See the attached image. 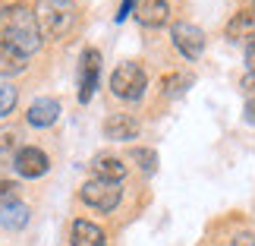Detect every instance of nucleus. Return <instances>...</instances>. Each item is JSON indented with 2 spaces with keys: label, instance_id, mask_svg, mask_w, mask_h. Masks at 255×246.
Returning a JSON list of instances; mask_svg holds the SVG:
<instances>
[{
  "label": "nucleus",
  "instance_id": "obj_1",
  "mask_svg": "<svg viewBox=\"0 0 255 246\" xmlns=\"http://www.w3.org/2000/svg\"><path fill=\"white\" fill-rule=\"evenodd\" d=\"M0 38L16 47L19 54L32 57L38 47H41V28H38V19L28 6H6L0 9Z\"/></svg>",
  "mask_w": 255,
  "mask_h": 246
},
{
  "label": "nucleus",
  "instance_id": "obj_2",
  "mask_svg": "<svg viewBox=\"0 0 255 246\" xmlns=\"http://www.w3.org/2000/svg\"><path fill=\"white\" fill-rule=\"evenodd\" d=\"M35 19H38L41 35L47 38H63L76 25V13L70 0H41L35 9Z\"/></svg>",
  "mask_w": 255,
  "mask_h": 246
},
{
  "label": "nucleus",
  "instance_id": "obj_3",
  "mask_svg": "<svg viewBox=\"0 0 255 246\" xmlns=\"http://www.w3.org/2000/svg\"><path fill=\"white\" fill-rule=\"evenodd\" d=\"M145 85H148V76L139 63H120L111 76V92L117 98H123V101H139L145 95Z\"/></svg>",
  "mask_w": 255,
  "mask_h": 246
},
{
  "label": "nucleus",
  "instance_id": "obj_4",
  "mask_svg": "<svg viewBox=\"0 0 255 246\" xmlns=\"http://www.w3.org/2000/svg\"><path fill=\"white\" fill-rule=\"evenodd\" d=\"M79 196H82L85 205H92V209H98V212H114L117 205H120L123 190H120V183H111V180H98V177H92L88 183H82Z\"/></svg>",
  "mask_w": 255,
  "mask_h": 246
},
{
  "label": "nucleus",
  "instance_id": "obj_5",
  "mask_svg": "<svg viewBox=\"0 0 255 246\" xmlns=\"http://www.w3.org/2000/svg\"><path fill=\"white\" fill-rule=\"evenodd\" d=\"M170 38H173L176 51H180L186 60H199L202 51H205V32L192 22H176L170 28Z\"/></svg>",
  "mask_w": 255,
  "mask_h": 246
},
{
  "label": "nucleus",
  "instance_id": "obj_6",
  "mask_svg": "<svg viewBox=\"0 0 255 246\" xmlns=\"http://www.w3.org/2000/svg\"><path fill=\"white\" fill-rule=\"evenodd\" d=\"M98 76H101V54L95 47H85L79 60V101L88 104L98 88Z\"/></svg>",
  "mask_w": 255,
  "mask_h": 246
},
{
  "label": "nucleus",
  "instance_id": "obj_7",
  "mask_svg": "<svg viewBox=\"0 0 255 246\" xmlns=\"http://www.w3.org/2000/svg\"><path fill=\"white\" fill-rule=\"evenodd\" d=\"M13 167L19 177H28V180H35V177L47 174V167H51V161H47V155L41 149H35V145H25V149L16 152L13 158Z\"/></svg>",
  "mask_w": 255,
  "mask_h": 246
},
{
  "label": "nucleus",
  "instance_id": "obj_8",
  "mask_svg": "<svg viewBox=\"0 0 255 246\" xmlns=\"http://www.w3.org/2000/svg\"><path fill=\"white\" fill-rule=\"evenodd\" d=\"M170 16V3L167 0H135V19L145 28H158L167 22Z\"/></svg>",
  "mask_w": 255,
  "mask_h": 246
},
{
  "label": "nucleus",
  "instance_id": "obj_9",
  "mask_svg": "<svg viewBox=\"0 0 255 246\" xmlns=\"http://www.w3.org/2000/svg\"><path fill=\"white\" fill-rule=\"evenodd\" d=\"M104 136L107 139H117V142H126V139H135L139 136V120L129 114H114L104 120Z\"/></svg>",
  "mask_w": 255,
  "mask_h": 246
},
{
  "label": "nucleus",
  "instance_id": "obj_10",
  "mask_svg": "<svg viewBox=\"0 0 255 246\" xmlns=\"http://www.w3.org/2000/svg\"><path fill=\"white\" fill-rule=\"evenodd\" d=\"M25 117H28L32 126H41L44 130V126L57 123V117H60V101H57V98H35Z\"/></svg>",
  "mask_w": 255,
  "mask_h": 246
},
{
  "label": "nucleus",
  "instance_id": "obj_11",
  "mask_svg": "<svg viewBox=\"0 0 255 246\" xmlns=\"http://www.w3.org/2000/svg\"><path fill=\"white\" fill-rule=\"evenodd\" d=\"M70 246H104V231L98 228L95 221H73V231H70Z\"/></svg>",
  "mask_w": 255,
  "mask_h": 246
},
{
  "label": "nucleus",
  "instance_id": "obj_12",
  "mask_svg": "<svg viewBox=\"0 0 255 246\" xmlns=\"http://www.w3.org/2000/svg\"><path fill=\"white\" fill-rule=\"evenodd\" d=\"M92 171L98 180H111V183H120L126 177V164L117 158V155H98L92 161Z\"/></svg>",
  "mask_w": 255,
  "mask_h": 246
},
{
  "label": "nucleus",
  "instance_id": "obj_13",
  "mask_svg": "<svg viewBox=\"0 0 255 246\" xmlns=\"http://www.w3.org/2000/svg\"><path fill=\"white\" fill-rule=\"evenodd\" d=\"M25 63H28L25 54H19L16 47H9L6 41H0V76H16V73H22Z\"/></svg>",
  "mask_w": 255,
  "mask_h": 246
},
{
  "label": "nucleus",
  "instance_id": "obj_14",
  "mask_svg": "<svg viewBox=\"0 0 255 246\" xmlns=\"http://www.w3.org/2000/svg\"><path fill=\"white\" fill-rule=\"evenodd\" d=\"M227 38H233V41H243V38H255V13H246V9H243V13H237L227 22Z\"/></svg>",
  "mask_w": 255,
  "mask_h": 246
},
{
  "label": "nucleus",
  "instance_id": "obj_15",
  "mask_svg": "<svg viewBox=\"0 0 255 246\" xmlns=\"http://www.w3.org/2000/svg\"><path fill=\"white\" fill-rule=\"evenodd\" d=\"M0 224H3L6 231H19V228H25V224H28V209H25L22 202L9 205V209L0 212Z\"/></svg>",
  "mask_w": 255,
  "mask_h": 246
},
{
  "label": "nucleus",
  "instance_id": "obj_16",
  "mask_svg": "<svg viewBox=\"0 0 255 246\" xmlns=\"http://www.w3.org/2000/svg\"><path fill=\"white\" fill-rule=\"evenodd\" d=\"M189 85H192V76H189V73H170V76H164V79H161L164 95H170V98L183 95Z\"/></svg>",
  "mask_w": 255,
  "mask_h": 246
},
{
  "label": "nucleus",
  "instance_id": "obj_17",
  "mask_svg": "<svg viewBox=\"0 0 255 246\" xmlns=\"http://www.w3.org/2000/svg\"><path fill=\"white\" fill-rule=\"evenodd\" d=\"M19 202V186L13 180H0V212Z\"/></svg>",
  "mask_w": 255,
  "mask_h": 246
},
{
  "label": "nucleus",
  "instance_id": "obj_18",
  "mask_svg": "<svg viewBox=\"0 0 255 246\" xmlns=\"http://www.w3.org/2000/svg\"><path fill=\"white\" fill-rule=\"evenodd\" d=\"M132 158L142 164L145 174H154V167H158V155H154L151 149H132Z\"/></svg>",
  "mask_w": 255,
  "mask_h": 246
},
{
  "label": "nucleus",
  "instance_id": "obj_19",
  "mask_svg": "<svg viewBox=\"0 0 255 246\" xmlns=\"http://www.w3.org/2000/svg\"><path fill=\"white\" fill-rule=\"evenodd\" d=\"M16 88L13 85H0V117H6L9 111H13L16 107Z\"/></svg>",
  "mask_w": 255,
  "mask_h": 246
},
{
  "label": "nucleus",
  "instance_id": "obj_20",
  "mask_svg": "<svg viewBox=\"0 0 255 246\" xmlns=\"http://www.w3.org/2000/svg\"><path fill=\"white\" fill-rule=\"evenodd\" d=\"M132 6H135V0H123V3H120V13H117V22H123V19L129 16Z\"/></svg>",
  "mask_w": 255,
  "mask_h": 246
},
{
  "label": "nucleus",
  "instance_id": "obj_21",
  "mask_svg": "<svg viewBox=\"0 0 255 246\" xmlns=\"http://www.w3.org/2000/svg\"><path fill=\"white\" fill-rule=\"evenodd\" d=\"M246 60H249V73L255 76V38H252L249 47H246Z\"/></svg>",
  "mask_w": 255,
  "mask_h": 246
},
{
  "label": "nucleus",
  "instance_id": "obj_22",
  "mask_svg": "<svg viewBox=\"0 0 255 246\" xmlns=\"http://www.w3.org/2000/svg\"><path fill=\"white\" fill-rule=\"evenodd\" d=\"M233 246H255V240L249 237V234H243V237H237V240H233Z\"/></svg>",
  "mask_w": 255,
  "mask_h": 246
},
{
  "label": "nucleus",
  "instance_id": "obj_23",
  "mask_svg": "<svg viewBox=\"0 0 255 246\" xmlns=\"http://www.w3.org/2000/svg\"><path fill=\"white\" fill-rule=\"evenodd\" d=\"M252 13H255V0H252Z\"/></svg>",
  "mask_w": 255,
  "mask_h": 246
}]
</instances>
